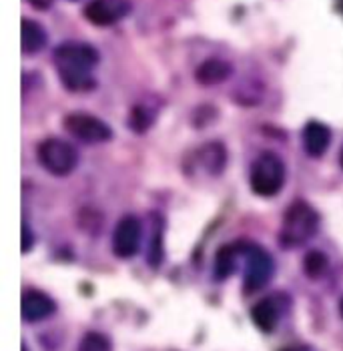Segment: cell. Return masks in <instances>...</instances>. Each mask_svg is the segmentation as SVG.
<instances>
[{
  "mask_svg": "<svg viewBox=\"0 0 343 351\" xmlns=\"http://www.w3.org/2000/svg\"><path fill=\"white\" fill-rule=\"evenodd\" d=\"M155 121V110H151L149 105H134L129 114V127L134 133H145Z\"/></svg>",
  "mask_w": 343,
  "mask_h": 351,
  "instance_id": "2e32d148",
  "label": "cell"
},
{
  "mask_svg": "<svg viewBox=\"0 0 343 351\" xmlns=\"http://www.w3.org/2000/svg\"><path fill=\"white\" fill-rule=\"evenodd\" d=\"M131 12L129 0H91L84 6V16L97 27H110Z\"/></svg>",
  "mask_w": 343,
  "mask_h": 351,
  "instance_id": "ba28073f",
  "label": "cell"
},
{
  "mask_svg": "<svg viewBox=\"0 0 343 351\" xmlns=\"http://www.w3.org/2000/svg\"><path fill=\"white\" fill-rule=\"evenodd\" d=\"M143 239V227L137 217H123L113 231V253L121 259H131L137 255Z\"/></svg>",
  "mask_w": 343,
  "mask_h": 351,
  "instance_id": "52a82bcc",
  "label": "cell"
},
{
  "mask_svg": "<svg viewBox=\"0 0 343 351\" xmlns=\"http://www.w3.org/2000/svg\"><path fill=\"white\" fill-rule=\"evenodd\" d=\"M340 313H342V317H343V299L340 301Z\"/></svg>",
  "mask_w": 343,
  "mask_h": 351,
  "instance_id": "44dd1931",
  "label": "cell"
},
{
  "mask_svg": "<svg viewBox=\"0 0 343 351\" xmlns=\"http://www.w3.org/2000/svg\"><path fill=\"white\" fill-rule=\"evenodd\" d=\"M64 129L75 138H79L84 145H99L113 138V131L105 121L86 114V112H71L64 117Z\"/></svg>",
  "mask_w": 343,
  "mask_h": 351,
  "instance_id": "8992f818",
  "label": "cell"
},
{
  "mask_svg": "<svg viewBox=\"0 0 343 351\" xmlns=\"http://www.w3.org/2000/svg\"><path fill=\"white\" fill-rule=\"evenodd\" d=\"M32 247H34V233L27 223H23V245H21V249H23V253H28Z\"/></svg>",
  "mask_w": 343,
  "mask_h": 351,
  "instance_id": "ffe728a7",
  "label": "cell"
},
{
  "mask_svg": "<svg viewBox=\"0 0 343 351\" xmlns=\"http://www.w3.org/2000/svg\"><path fill=\"white\" fill-rule=\"evenodd\" d=\"M319 215L305 201H295L285 211L281 225V243L285 247L305 245L317 233Z\"/></svg>",
  "mask_w": 343,
  "mask_h": 351,
  "instance_id": "7a4b0ae2",
  "label": "cell"
},
{
  "mask_svg": "<svg viewBox=\"0 0 343 351\" xmlns=\"http://www.w3.org/2000/svg\"><path fill=\"white\" fill-rule=\"evenodd\" d=\"M149 261L153 267L161 265L163 261V233L158 223H155V231H153V243H151V251H149Z\"/></svg>",
  "mask_w": 343,
  "mask_h": 351,
  "instance_id": "d6986e66",
  "label": "cell"
},
{
  "mask_svg": "<svg viewBox=\"0 0 343 351\" xmlns=\"http://www.w3.org/2000/svg\"><path fill=\"white\" fill-rule=\"evenodd\" d=\"M79 351H113V346H110V339L106 335L91 331L82 337Z\"/></svg>",
  "mask_w": 343,
  "mask_h": 351,
  "instance_id": "ac0fdd59",
  "label": "cell"
},
{
  "mask_svg": "<svg viewBox=\"0 0 343 351\" xmlns=\"http://www.w3.org/2000/svg\"><path fill=\"white\" fill-rule=\"evenodd\" d=\"M231 73H233V69L229 62H225L221 58H209L203 64H199V69L195 71V79L205 86H211V84L227 81L231 77Z\"/></svg>",
  "mask_w": 343,
  "mask_h": 351,
  "instance_id": "7c38bea8",
  "label": "cell"
},
{
  "mask_svg": "<svg viewBox=\"0 0 343 351\" xmlns=\"http://www.w3.org/2000/svg\"><path fill=\"white\" fill-rule=\"evenodd\" d=\"M38 161L40 165L54 175V177H67L75 171L77 162H79V155L77 149L56 136H49L38 145Z\"/></svg>",
  "mask_w": 343,
  "mask_h": 351,
  "instance_id": "5b68a950",
  "label": "cell"
},
{
  "mask_svg": "<svg viewBox=\"0 0 343 351\" xmlns=\"http://www.w3.org/2000/svg\"><path fill=\"white\" fill-rule=\"evenodd\" d=\"M279 317H281V309L273 298L263 299L251 307V322L263 333L275 331V327L279 324Z\"/></svg>",
  "mask_w": 343,
  "mask_h": 351,
  "instance_id": "8fae6325",
  "label": "cell"
},
{
  "mask_svg": "<svg viewBox=\"0 0 343 351\" xmlns=\"http://www.w3.org/2000/svg\"><path fill=\"white\" fill-rule=\"evenodd\" d=\"M21 311H23V319L27 324H38L53 315L56 311V303L53 301V298H49L47 293H43L38 289H28L23 293Z\"/></svg>",
  "mask_w": 343,
  "mask_h": 351,
  "instance_id": "9c48e42d",
  "label": "cell"
},
{
  "mask_svg": "<svg viewBox=\"0 0 343 351\" xmlns=\"http://www.w3.org/2000/svg\"><path fill=\"white\" fill-rule=\"evenodd\" d=\"M340 161H342V167H343V147H342V153H340Z\"/></svg>",
  "mask_w": 343,
  "mask_h": 351,
  "instance_id": "7402d4cb",
  "label": "cell"
},
{
  "mask_svg": "<svg viewBox=\"0 0 343 351\" xmlns=\"http://www.w3.org/2000/svg\"><path fill=\"white\" fill-rule=\"evenodd\" d=\"M241 255L245 261L243 273V289L245 293H255L263 289L273 275V259L263 247L251 243H241Z\"/></svg>",
  "mask_w": 343,
  "mask_h": 351,
  "instance_id": "277c9868",
  "label": "cell"
},
{
  "mask_svg": "<svg viewBox=\"0 0 343 351\" xmlns=\"http://www.w3.org/2000/svg\"><path fill=\"white\" fill-rule=\"evenodd\" d=\"M285 351H303V350H285Z\"/></svg>",
  "mask_w": 343,
  "mask_h": 351,
  "instance_id": "cb8c5ba5",
  "label": "cell"
},
{
  "mask_svg": "<svg viewBox=\"0 0 343 351\" xmlns=\"http://www.w3.org/2000/svg\"><path fill=\"white\" fill-rule=\"evenodd\" d=\"M23 351H28V350H27V346H25V343H23Z\"/></svg>",
  "mask_w": 343,
  "mask_h": 351,
  "instance_id": "603a6c76",
  "label": "cell"
},
{
  "mask_svg": "<svg viewBox=\"0 0 343 351\" xmlns=\"http://www.w3.org/2000/svg\"><path fill=\"white\" fill-rule=\"evenodd\" d=\"M285 175H287L285 162L275 153H261L251 165L249 183L255 195L275 197L285 185Z\"/></svg>",
  "mask_w": 343,
  "mask_h": 351,
  "instance_id": "3957f363",
  "label": "cell"
},
{
  "mask_svg": "<svg viewBox=\"0 0 343 351\" xmlns=\"http://www.w3.org/2000/svg\"><path fill=\"white\" fill-rule=\"evenodd\" d=\"M21 34H23V53L25 54L38 53L47 45V32H45V28L40 27L38 23H34V21L25 19L23 21V28H21Z\"/></svg>",
  "mask_w": 343,
  "mask_h": 351,
  "instance_id": "9a60e30c",
  "label": "cell"
},
{
  "mask_svg": "<svg viewBox=\"0 0 343 351\" xmlns=\"http://www.w3.org/2000/svg\"><path fill=\"white\" fill-rule=\"evenodd\" d=\"M195 155H197L199 162L203 165V171H207V175H219L227 165V151L219 143L201 147Z\"/></svg>",
  "mask_w": 343,
  "mask_h": 351,
  "instance_id": "4fadbf2b",
  "label": "cell"
},
{
  "mask_svg": "<svg viewBox=\"0 0 343 351\" xmlns=\"http://www.w3.org/2000/svg\"><path fill=\"white\" fill-rule=\"evenodd\" d=\"M303 271L307 273V277L317 279L327 271V257L321 251H311L307 253L305 261H303Z\"/></svg>",
  "mask_w": 343,
  "mask_h": 351,
  "instance_id": "e0dca14e",
  "label": "cell"
},
{
  "mask_svg": "<svg viewBox=\"0 0 343 351\" xmlns=\"http://www.w3.org/2000/svg\"><path fill=\"white\" fill-rule=\"evenodd\" d=\"M99 62V53L82 43H67L54 51V64L58 71L60 82L73 90H88L95 86L93 69Z\"/></svg>",
  "mask_w": 343,
  "mask_h": 351,
  "instance_id": "6da1fadb",
  "label": "cell"
},
{
  "mask_svg": "<svg viewBox=\"0 0 343 351\" xmlns=\"http://www.w3.org/2000/svg\"><path fill=\"white\" fill-rule=\"evenodd\" d=\"M239 257H241V245H225L219 249L215 259V273L217 279H227L237 271Z\"/></svg>",
  "mask_w": 343,
  "mask_h": 351,
  "instance_id": "5bb4252c",
  "label": "cell"
},
{
  "mask_svg": "<svg viewBox=\"0 0 343 351\" xmlns=\"http://www.w3.org/2000/svg\"><path fill=\"white\" fill-rule=\"evenodd\" d=\"M329 143H331V131L319 123V121H311L305 125L303 129V147L307 151L309 157H321L327 149H329Z\"/></svg>",
  "mask_w": 343,
  "mask_h": 351,
  "instance_id": "30bf717a",
  "label": "cell"
}]
</instances>
